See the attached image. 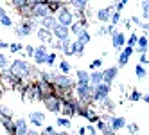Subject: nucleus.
Masks as SVG:
<instances>
[{"instance_id":"1","label":"nucleus","mask_w":149,"mask_h":135,"mask_svg":"<svg viewBox=\"0 0 149 135\" xmlns=\"http://www.w3.org/2000/svg\"><path fill=\"white\" fill-rule=\"evenodd\" d=\"M7 69L11 70L15 76L22 78L24 81H34L40 76V70L36 69V65L27 63L25 59H13V61H9V67Z\"/></svg>"},{"instance_id":"2","label":"nucleus","mask_w":149,"mask_h":135,"mask_svg":"<svg viewBox=\"0 0 149 135\" xmlns=\"http://www.w3.org/2000/svg\"><path fill=\"white\" fill-rule=\"evenodd\" d=\"M13 29H15V34L20 40H24V38H27L31 34H34V31L38 29V20L25 18V20H22V22H18L16 25H13Z\"/></svg>"},{"instance_id":"3","label":"nucleus","mask_w":149,"mask_h":135,"mask_svg":"<svg viewBox=\"0 0 149 135\" xmlns=\"http://www.w3.org/2000/svg\"><path fill=\"white\" fill-rule=\"evenodd\" d=\"M92 92H93V87L90 83H84V85H76L74 87V96L79 103L83 105H93L92 101Z\"/></svg>"},{"instance_id":"4","label":"nucleus","mask_w":149,"mask_h":135,"mask_svg":"<svg viewBox=\"0 0 149 135\" xmlns=\"http://www.w3.org/2000/svg\"><path fill=\"white\" fill-rule=\"evenodd\" d=\"M54 16H56V22H58L59 25H65V27H70L72 22H76L74 9H72L70 6H67V4H63V6L58 9V11L54 13Z\"/></svg>"},{"instance_id":"5","label":"nucleus","mask_w":149,"mask_h":135,"mask_svg":"<svg viewBox=\"0 0 149 135\" xmlns=\"http://www.w3.org/2000/svg\"><path fill=\"white\" fill-rule=\"evenodd\" d=\"M47 15H52L47 7V0H40V2H34V4H29V16L34 18V20H40Z\"/></svg>"},{"instance_id":"6","label":"nucleus","mask_w":149,"mask_h":135,"mask_svg":"<svg viewBox=\"0 0 149 135\" xmlns=\"http://www.w3.org/2000/svg\"><path fill=\"white\" fill-rule=\"evenodd\" d=\"M41 103L45 105V108H47V112H50V113H58L61 112V105H63V99L58 96V94H50V96H45L43 99H41Z\"/></svg>"},{"instance_id":"7","label":"nucleus","mask_w":149,"mask_h":135,"mask_svg":"<svg viewBox=\"0 0 149 135\" xmlns=\"http://www.w3.org/2000/svg\"><path fill=\"white\" fill-rule=\"evenodd\" d=\"M110 92H111V87L106 85V83H99V85H95L93 92H92L93 105H95V103H99V101H102V99H106V97H110Z\"/></svg>"},{"instance_id":"8","label":"nucleus","mask_w":149,"mask_h":135,"mask_svg":"<svg viewBox=\"0 0 149 135\" xmlns=\"http://www.w3.org/2000/svg\"><path fill=\"white\" fill-rule=\"evenodd\" d=\"M49 54V45L41 43L40 47L34 49V54H33V59H34V65L36 67H43L45 65V58Z\"/></svg>"},{"instance_id":"9","label":"nucleus","mask_w":149,"mask_h":135,"mask_svg":"<svg viewBox=\"0 0 149 135\" xmlns=\"http://www.w3.org/2000/svg\"><path fill=\"white\" fill-rule=\"evenodd\" d=\"M117 78H119V67H117V65L102 69V83H106V85L111 87L113 83L117 81Z\"/></svg>"},{"instance_id":"10","label":"nucleus","mask_w":149,"mask_h":135,"mask_svg":"<svg viewBox=\"0 0 149 135\" xmlns=\"http://www.w3.org/2000/svg\"><path fill=\"white\" fill-rule=\"evenodd\" d=\"M110 36H111V47L117 50V52H120L122 47L126 45V33H122V31H117V27H115V31H113Z\"/></svg>"},{"instance_id":"11","label":"nucleus","mask_w":149,"mask_h":135,"mask_svg":"<svg viewBox=\"0 0 149 135\" xmlns=\"http://www.w3.org/2000/svg\"><path fill=\"white\" fill-rule=\"evenodd\" d=\"M45 113L43 112H40V110H33V112H29V115H27V122H31L33 126L36 128H43L45 126Z\"/></svg>"},{"instance_id":"12","label":"nucleus","mask_w":149,"mask_h":135,"mask_svg":"<svg viewBox=\"0 0 149 135\" xmlns=\"http://www.w3.org/2000/svg\"><path fill=\"white\" fill-rule=\"evenodd\" d=\"M50 31H52V38H54V40H58V41H61V40H67V38H72V36H70V31H68V27H65V25H59V24H56V25L52 27Z\"/></svg>"},{"instance_id":"13","label":"nucleus","mask_w":149,"mask_h":135,"mask_svg":"<svg viewBox=\"0 0 149 135\" xmlns=\"http://www.w3.org/2000/svg\"><path fill=\"white\" fill-rule=\"evenodd\" d=\"M34 34L38 36V40L41 41V43H45V45H49L52 40V31L50 29H45V27H41V25H38V29L34 31Z\"/></svg>"},{"instance_id":"14","label":"nucleus","mask_w":149,"mask_h":135,"mask_svg":"<svg viewBox=\"0 0 149 135\" xmlns=\"http://www.w3.org/2000/svg\"><path fill=\"white\" fill-rule=\"evenodd\" d=\"M111 13H113V6H106V7L99 9L97 15H95V16H97V22H101V24H108Z\"/></svg>"},{"instance_id":"15","label":"nucleus","mask_w":149,"mask_h":135,"mask_svg":"<svg viewBox=\"0 0 149 135\" xmlns=\"http://www.w3.org/2000/svg\"><path fill=\"white\" fill-rule=\"evenodd\" d=\"M15 121V135H24L27 130H29V122H27V119H24V117H16V119H13Z\"/></svg>"},{"instance_id":"16","label":"nucleus","mask_w":149,"mask_h":135,"mask_svg":"<svg viewBox=\"0 0 149 135\" xmlns=\"http://www.w3.org/2000/svg\"><path fill=\"white\" fill-rule=\"evenodd\" d=\"M84 83H90V72L84 69H77L76 70V85H84Z\"/></svg>"},{"instance_id":"17","label":"nucleus","mask_w":149,"mask_h":135,"mask_svg":"<svg viewBox=\"0 0 149 135\" xmlns=\"http://www.w3.org/2000/svg\"><path fill=\"white\" fill-rule=\"evenodd\" d=\"M84 47H86V45L79 43V41H77L76 38H74V40L70 41V50H72V54H74V56H77V58L84 56Z\"/></svg>"},{"instance_id":"18","label":"nucleus","mask_w":149,"mask_h":135,"mask_svg":"<svg viewBox=\"0 0 149 135\" xmlns=\"http://www.w3.org/2000/svg\"><path fill=\"white\" fill-rule=\"evenodd\" d=\"M95 105H99V108L102 112H106V113H113V110H115V101H111L110 97H106V99H102L99 103H95Z\"/></svg>"},{"instance_id":"19","label":"nucleus","mask_w":149,"mask_h":135,"mask_svg":"<svg viewBox=\"0 0 149 135\" xmlns=\"http://www.w3.org/2000/svg\"><path fill=\"white\" fill-rule=\"evenodd\" d=\"M56 24H58V22H56V16H54V15H47V16H43V18L38 20V25L45 27V29H52Z\"/></svg>"},{"instance_id":"20","label":"nucleus","mask_w":149,"mask_h":135,"mask_svg":"<svg viewBox=\"0 0 149 135\" xmlns=\"http://www.w3.org/2000/svg\"><path fill=\"white\" fill-rule=\"evenodd\" d=\"M67 6H70L72 9H77V11H86L88 0H67Z\"/></svg>"},{"instance_id":"21","label":"nucleus","mask_w":149,"mask_h":135,"mask_svg":"<svg viewBox=\"0 0 149 135\" xmlns=\"http://www.w3.org/2000/svg\"><path fill=\"white\" fill-rule=\"evenodd\" d=\"M0 124H2V128L6 130L7 135H15V121H13V117L0 119Z\"/></svg>"},{"instance_id":"22","label":"nucleus","mask_w":149,"mask_h":135,"mask_svg":"<svg viewBox=\"0 0 149 135\" xmlns=\"http://www.w3.org/2000/svg\"><path fill=\"white\" fill-rule=\"evenodd\" d=\"M76 40L79 41V43H83V45H88L90 41H92V34L88 33V29H84V27H83V29L79 31V34L76 36Z\"/></svg>"},{"instance_id":"23","label":"nucleus","mask_w":149,"mask_h":135,"mask_svg":"<svg viewBox=\"0 0 149 135\" xmlns=\"http://www.w3.org/2000/svg\"><path fill=\"white\" fill-rule=\"evenodd\" d=\"M102 83V69H97V70H90V85L95 87Z\"/></svg>"},{"instance_id":"24","label":"nucleus","mask_w":149,"mask_h":135,"mask_svg":"<svg viewBox=\"0 0 149 135\" xmlns=\"http://www.w3.org/2000/svg\"><path fill=\"white\" fill-rule=\"evenodd\" d=\"M56 126H58V128H72V119L67 117V115H61V113H58V117H56Z\"/></svg>"},{"instance_id":"25","label":"nucleus","mask_w":149,"mask_h":135,"mask_svg":"<svg viewBox=\"0 0 149 135\" xmlns=\"http://www.w3.org/2000/svg\"><path fill=\"white\" fill-rule=\"evenodd\" d=\"M113 31H115V25H111V24H108V25L102 24V25L99 27V31H97V36H101V38H102V36H110Z\"/></svg>"},{"instance_id":"26","label":"nucleus","mask_w":149,"mask_h":135,"mask_svg":"<svg viewBox=\"0 0 149 135\" xmlns=\"http://www.w3.org/2000/svg\"><path fill=\"white\" fill-rule=\"evenodd\" d=\"M56 65H58V72H63V74H70L72 72V65L67 59H59V63H56Z\"/></svg>"},{"instance_id":"27","label":"nucleus","mask_w":149,"mask_h":135,"mask_svg":"<svg viewBox=\"0 0 149 135\" xmlns=\"http://www.w3.org/2000/svg\"><path fill=\"white\" fill-rule=\"evenodd\" d=\"M135 76H136L138 79H140V81L147 79V67H144V65L138 63V65L135 67Z\"/></svg>"},{"instance_id":"28","label":"nucleus","mask_w":149,"mask_h":135,"mask_svg":"<svg viewBox=\"0 0 149 135\" xmlns=\"http://www.w3.org/2000/svg\"><path fill=\"white\" fill-rule=\"evenodd\" d=\"M15 11H22V9L29 7V0H9Z\"/></svg>"},{"instance_id":"29","label":"nucleus","mask_w":149,"mask_h":135,"mask_svg":"<svg viewBox=\"0 0 149 135\" xmlns=\"http://www.w3.org/2000/svg\"><path fill=\"white\" fill-rule=\"evenodd\" d=\"M122 22V13L120 11H115V9H113V13H111V16H110V22L108 24H111V25H119Z\"/></svg>"},{"instance_id":"30","label":"nucleus","mask_w":149,"mask_h":135,"mask_svg":"<svg viewBox=\"0 0 149 135\" xmlns=\"http://www.w3.org/2000/svg\"><path fill=\"white\" fill-rule=\"evenodd\" d=\"M56 63H58V52H49V54H47V58H45V65L52 69Z\"/></svg>"},{"instance_id":"31","label":"nucleus","mask_w":149,"mask_h":135,"mask_svg":"<svg viewBox=\"0 0 149 135\" xmlns=\"http://www.w3.org/2000/svg\"><path fill=\"white\" fill-rule=\"evenodd\" d=\"M130 56H126L124 52H119V58H117V67L119 69H122V67H126L127 63H130Z\"/></svg>"},{"instance_id":"32","label":"nucleus","mask_w":149,"mask_h":135,"mask_svg":"<svg viewBox=\"0 0 149 135\" xmlns=\"http://www.w3.org/2000/svg\"><path fill=\"white\" fill-rule=\"evenodd\" d=\"M140 9H142V20H149V0H142L140 2Z\"/></svg>"},{"instance_id":"33","label":"nucleus","mask_w":149,"mask_h":135,"mask_svg":"<svg viewBox=\"0 0 149 135\" xmlns=\"http://www.w3.org/2000/svg\"><path fill=\"white\" fill-rule=\"evenodd\" d=\"M140 97H142V92L140 90H136V88H133L130 94H127V99H130L131 103H136V101H140Z\"/></svg>"},{"instance_id":"34","label":"nucleus","mask_w":149,"mask_h":135,"mask_svg":"<svg viewBox=\"0 0 149 135\" xmlns=\"http://www.w3.org/2000/svg\"><path fill=\"white\" fill-rule=\"evenodd\" d=\"M81 29H83V27H81V24L77 22V20H76V22H72V24H70V27H68V31H70V36H77Z\"/></svg>"},{"instance_id":"35","label":"nucleus","mask_w":149,"mask_h":135,"mask_svg":"<svg viewBox=\"0 0 149 135\" xmlns=\"http://www.w3.org/2000/svg\"><path fill=\"white\" fill-rule=\"evenodd\" d=\"M124 128H127V132H130V135H138V124L136 122H126V126Z\"/></svg>"},{"instance_id":"36","label":"nucleus","mask_w":149,"mask_h":135,"mask_svg":"<svg viewBox=\"0 0 149 135\" xmlns=\"http://www.w3.org/2000/svg\"><path fill=\"white\" fill-rule=\"evenodd\" d=\"M9 50H11V52H20V50H24V43H22V41L9 43Z\"/></svg>"},{"instance_id":"37","label":"nucleus","mask_w":149,"mask_h":135,"mask_svg":"<svg viewBox=\"0 0 149 135\" xmlns=\"http://www.w3.org/2000/svg\"><path fill=\"white\" fill-rule=\"evenodd\" d=\"M97 69H102V59H101V58H97V59L92 61L90 67H88V72H90V70H97Z\"/></svg>"},{"instance_id":"38","label":"nucleus","mask_w":149,"mask_h":135,"mask_svg":"<svg viewBox=\"0 0 149 135\" xmlns=\"http://www.w3.org/2000/svg\"><path fill=\"white\" fill-rule=\"evenodd\" d=\"M9 67V58L2 52V50H0V70L2 69H7Z\"/></svg>"},{"instance_id":"39","label":"nucleus","mask_w":149,"mask_h":135,"mask_svg":"<svg viewBox=\"0 0 149 135\" xmlns=\"http://www.w3.org/2000/svg\"><path fill=\"white\" fill-rule=\"evenodd\" d=\"M84 132H86V135H99L97 128H95V124H90V122L84 126Z\"/></svg>"},{"instance_id":"40","label":"nucleus","mask_w":149,"mask_h":135,"mask_svg":"<svg viewBox=\"0 0 149 135\" xmlns=\"http://www.w3.org/2000/svg\"><path fill=\"white\" fill-rule=\"evenodd\" d=\"M120 52H124L126 56H130V58H131V56L135 54V50H133V47H130V45H124V47H122V50H120Z\"/></svg>"},{"instance_id":"41","label":"nucleus","mask_w":149,"mask_h":135,"mask_svg":"<svg viewBox=\"0 0 149 135\" xmlns=\"http://www.w3.org/2000/svg\"><path fill=\"white\" fill-rule=\"evenodd\" d=\"M138 63H140V65H144V67H147V63H149L147 52H140V59H138Z\"/></svg>"},{"instance_id":"42","label":"nucleus","mask_w":149,"mask_h":135,"mask_svg":"<svg viewBox=\"0 0 149 135\" xmlns=\"http://www.w3.org/2000/svg\"><path fill=\"white\" fill-rule=\"evenodd\" d=\"M34 49H36V47H33V45H25V47H24V50H25V56H27V58H33V54H34Z\"/></svg>"},{"instance_id":"43","label":"nucleus","mask_w":149,"mask_h":135,"mask_svg":"<svg viewBox=\"0 0 149 135\" xmlns=\"http://www.w3.org/2000/svg\"><path fill=\"white\" fill-rule=\"evenodd\" d=\"M54 130H56V128H54V126H50V124H45V126H43V132H45V133H52Z\"/></svg>"},{"instance_id":"44","label":"nucleus","mask_w":149,"mask_h":135,"mask_svg":"<svg viewBox=\"0 0 149 135\" xmlns=\"http://www.w3.org/2000/svg\"><path fill=\"white\" fill-rule=\"evenodd\" d=\"M50 135H70V133H68V132H65V130H54Z\"/></svg>"},{"instance_id":"45","label":"nucleus","mask_w":149,"mask_h":135,"mask_svg":"<svg viewBox=\"0 0 149 135\" xmlns=\"http://www.w3.org/2000/svg\"><path fill=\"white\" fill-rule=\"evenodd\" d=\"M24 135H40V132H38V130H34V128H29Z\"/></svg>"},{"instance_id":"46","label":"nucleus","mask_w":149,"mask_h":135,"mask_svg":"<svg viewBox=\"0 0 149 135\" xmlns=\"http://www.w3.org/2000/svg\"><path fill=\"white\" fill-rule=\"evenodd\" d=\"M47 2H52V4H59V6H63V4H67V0H47Z\"/></svg>"},{"instance_id":"47","label":"nucleus","mask_w":149,"mask_h":135,"mask_svg":"<svg viewBox=\"0 0 149 135\" xmlns=\"http://www.w3.org/2000/svg\"><path fill=\"white\" fill-rule=\"evenodd\" d=\"M140 101H144V103H146V105H147V103H149V94H147V92H146V94H142V97H140Z\"/></svg>"},{"instance_id":"48","label":"nucleus","mask_w":149,"mask_h":135,"mask_svg":"<svg viewBox=\"0 0 149 135\" xmlns=\"http://www.w3.org/2000/svg\"><path fill=\"white\" fill-rule=\"evenodd\" d=\"M0 49H9V43L4 41V40H0Z\"/></svg>"},{"instance_id":"49","label":"nucleus","mask_w":149,"mask_h":135,"mask_svg":"<svg viewBox=\"0 0 149 135\" xmlns=\"http://www.w3.org/2000/svg\"><path fill=\"white\" fill-rule=\"evenodd\" d=\"M124 25H126V29H131V22H130V18L124 20Z\"/></svg>"},{"instance_id":"50","label":"nucleus","mask_w":149,"mask_h":135,"mask_svg":"<svg viewBox=\"0 0 149 135\" xmlns=\"http://www.w3.org/2000/svg\"><path fill=\"white\" fill-rule=\"evenodd\" d=\"M77 135H86V132H84V126H81V128L77 130Z\"/></svg>"},{"instance_id":"51","label":"nucleus","mask_w":149,"mask_h":135,"mask_svg":"<svg viewBox=\"0 0 149 135\" xmlns=\"http://www.w3.org/2000/svg\"><path fill=\"white\" fill-rule=\"evenodd\" d=\"M119 4H122V6H126V4H127V0H119Z\"/></svg>"},{"instance_id":"52","label":"nucleus","mask_w":149,"mask_h":135,"mask_svg":"<svg viewBox=\"0 0 149 135\" xmlns=\"http://www.w3.org/2000/svg\"><path fill=\"white\" fill-rule=\"evenodd\" d=\"M34 2H40V0H29V4H34Z\"/></svg>"},{"instance_id":"53","label":"nucleus","mask_w":149,"mask_h":135,"mask_svg":"<svg viewBox=\"0 0 149 135\" xmlns=\"http://www.w3.org/2000/svg\"><path fill=\"white\" fill-rule=\"evenodd\" d=\"M40 135H50V133H45V132H40Z\"/></svg>"},{"instance_id":"54","label":"nucleus","mask_w":149,"mask_h":135,"mask_svg":"<svg viewBox=\"0 0 149 135\" xmlns=\"http://www.w3.org/2000/svg\"><path fill=\"white\" fill-rule=\"evenodd\" d=\"M0 2H7V0H0Z\"/></svg>"}]
</instances>
